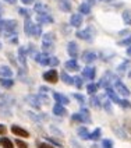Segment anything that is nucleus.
I'll use <instances>...</instances> for the list:
<instances>
[{
  "label": "nucleus",
  "instance_id": "f257e3e1",
  "mask_svg": "<svg viewBox=\"0 0 131 148\" xmlns=\"http://www.w3.org/2000/svg\"><path fill=\"white\" fill-rule=\"evenodd\" d=\"M55 42H56V34L55 32H46L42 39V49L46 55L52 53L55 50Z\"/></svg>",
  "mask_w": 131,
  "mask_h": 148
},
{
  "label": "nucleus",
  "instance_id": "f03ea898",
  "mask_svg": "<svg viewBox=\"0 0 131 148\" xmlns=\"http://www.w3.org/2000/svg\"><path fill=\"white\" fill-rule=\"evenodd\" d=\"M16 29H17V21L14 20H4V29H3V34L4 35H13L16 34Z\"/></svg>",
  "mask_w": 131,
  "mask_h": 148
},
{
  "label": "nucleus",
  "instance_id": "7ed1b4c3",
  "mask_svg": "<svg viewBox=\"0 0 131 148\" xmlns=\"http://www.w3.org/2000/svg\"><path fill=\"white\" fill-rule=\"evenodd\" d=\"M43 80L48 82H52V84H55V82H57L59 80V74L56 70H49V71H45L43 73Z\"/></svg>",
  "mask_w": 131,
  "mask_h": 148
},
{
  "label": "nucleus",
  "instance_id": "20e7f679",
  "mask_svg": "<svg viewBox=\"0 0 131 148\" xmlns=\"http://www.w3.org/2000/svg\"><path fill=\"white\" fill-rule=\"evenodd\" d=\"M27 56H28L27 48L20 46V48H18V62L21 63V66L24 67V69H27Z\"/></svg>",
  "mask_w": 131,
  "mask_h": 148
},
{
  "label": "nucleus",
  "instance_id": "39448f33",
  "mask_svg": "<svg viewBox=\"0 0 131 148\" xmlns=\"http://www.w3.org/2000/svg\"><path fill=\"white\" fill-rule=\"evenodd\" d=\"M11 132L14 133L16 136H20V137H29V133L27 132V130H24L23 127H20V126H17V124H13L11 126Z\"/></svg>",
  "mask_w": 131,
  "mask_h": 148
},
{
  "label": "nucleus",
  "instance_id": "423d86ee",
  "mask_svg": "<svg viewBox=\"0 0 131 148\" xmlns=\"http://www.w3.org/2000/svg\"><path fill=\"white\" fill-rule=\"evenodd\" d=\"M25 101L32 108H35V109H39V108H41V102H39L38 97H35V95H28V97L25 98Z\"/></svg>",
  "mask_w": 131,
  "mask_h": 148
},
{
  "label": "nucleus",
  "instance_id": "0eeeda50",
  "mask_svg": "<svg viewBox=\"0 0 131 148\" xmlns=\"http://www.w3.org/2000/svg\"><path fill=\"white\" fill-rule=\"evenodd\" d=\"M31 36H33L35 39L42 36V27H41V24H32V28H31Z\"/></svg>",
  "mask_w": 131,
  "mask_h": 148
},
{
  "label": "nucleus",
  "instance_id": "6e6552de",
  "mask_svg": "<svg viewBox=\"0 0 131 148\" xmlns=\"http://www.w3.org/2000/svg\"><path fill=\"white\" fill-rule=\"evenodd\" d=\"M38 21L39 24H52L53 23V17L49 16V14H38Z\"/></svg>",
  "mask_w": 131,
  "mask_h": 148
},
{
  "label": "nucleus",
  "instance_id": "1a4fd4ad",
  "mask_svg": "<svg viewBox=\"0 0 131 148\" xmlns=\"http://www.w3.org/2000/svg\"><path fill=\"white\" fill-rule=\"evenodd\" d=\"M73 120H84L85 123H88L89 122V117H88V112L85 110V109H82V112H81V115H74L73 116Z\"/></svg>",
  "mask_w": 131,
  "mask_h": 148
},
{
  "label": "nucleus",
  "instance_id": "9d476101",
  "mask_svg": "<svg viewBox=\"0 0 131 148\" xmlns=\"http://www.w3.org/2000/svg\"><path fill=\"white\" fill-rule=\"evenodd\" d=\"M53 98L56 99V103H60V105L68 103V98H66L64 95H61V94H59V92H53Z\"/></svg>",
  "mask_w": 131,
  "mask_h": 148
},
{
  "label": "nucleus",
  "instance_id": "9b49d317",
  "mask_svg": "<svg viewBox=\"0 0 131 148\" xmlns=\"http://www.w3.org/2000/svg\"><path fill=\"white\" fill-rule=\"evenodd\" d=\"M0 75L1 77H6V78H10L13 77V71L8 66H0Z\"/></svg>",
  "mask_w": 131,
  "mask_h": 148
},
{
  "label": "nucleus",
  "instance_id": "f8f14e48",
  "mask_svg": "<svg viewBox=\"0 0 131 148\" xmlns=\"http://www.w3.org/2000/svg\"><path fill=\"white\" fill-rule=\"evenodd\" d=\"M53 113L56 116H64L66 115V109L63 105H60V103H56L55 106H53Z\"/></svg>",
  "mask_w": 131,
  "mask_h": 148
},
{
  "label": "nucleus",
  "instance_id": "ddd939ff",
  "mask_svg": "<svg viewBox=\"0 0 131 148\" xmlns=\"http://www.w3.org/2000/svg\"><path fill=\"white\" fill-rule=\"evenodd\" d=\"M0 147L3 148H14V144L6 137H0Z\"/></svg>",
  "mask_w": 131,
  "mask_h": 148
},
{
  "label": "nucleus",
  "instance_id": "4468645a",
  "mask_svg": "<svg viewBox=\"0 0 131 148\" xmlns=\"http://www.w3.org/2000/svg\"><path fill=\"white\" fill-rule=\"evenodd\" d=\"M59 64V59L55 58V56H50V58H48L46 60H45V63H43V66H57Z\"/></svg>",
  "mask_w": 131,
  "mask_h": 148
},
{
  "label": "nucleus",
  "instance_id": "2eb2a0df",
  "mask_svg": "<svg viewBox=\"0 0 131 148\" xmlns=\"http://www.w3.org/2000/svg\"><path fill=\"white\" fill-rule=\"evenodd\" d=\"M0 85L4 87V88H11L14 85V81L10 80V78H0Z\"/></svg>",
  "mask_w": 131,
  "mask_h": 148
},
{
  "label": "nucleus",
  "instance_id": "dca6fc26",
  "mask_svg": "<svg viewBox=\"0 0 131 148\" xmlns=\"http://www.w3.org/2000/svg\"><path fill=\"white\" fill-rule=\"evenodd\" d=\"M67 49H68V55H71L73 58L77 56V46H75L74 42H70V43H68V48H67Z\"/></svg>",
  "mask_w": 131,
  "mask_h": 148
},
{
  "label": "nucleus",
  "instance_id": "f3484780",
  "mask_svg": "<svg viewBox=\"0 0 131 148\" xmlns=\"http://www.w3.org/2000/svg\"><path fill=\"white\" fill-rule=\"evenodd\" d=\"M31 28H32V23H31V20L28 18L27 21H25V25H24V32L28 35V36H31Z\"/></svg>",
  "mask_w": 131,
  "mask_h": 148
},
{
  "label": "nucleus",
  "instance_id": "a211bd4d",
  "mask_svg": "<svg viewBox=\"0 0 131 148\" xmlns=\"http://www.w3.org/2000/svg\"><path fill=\"white\" fill-rule=\"evenodd\" d=\"M60 78H61V80H63V81H64L66 84H73V82H74L73 77H70V75H68L67 73H64V71L60 74Z\"/></svg>",
  "mask_w": 131,
  "mask_h": 148
},
{
  "label": "nucleus",
  "instance_id": "6ab92c4d",
  "mask_svg": "<svg viewBox=\"0 0 131 148\" xmlns=\"http://www.w3.org/2000/svg\"><path fill=\"white\" fill-rule=\"evenodd\" d=\"M38 14H45L46 13V6H43L41 3H38V4H35V8H33Z\"/></svg>",
  "mask_w": 131,
  "mask_h": 148
},
{
  "label": "nucleus",
  "instance_id": "aec40b11",
  "mask_svg": "<svg viewBox=\"0 0 131 148\" xmlns=\"http://www.w3.org/2000/svg\"><path fill=\"white\" fill-rule=\"evenodd\" d=\"M18 13H20V16H23L25 17L27 20L31 17V11L28 10V8H24V7H21V8H18Z\"/></svg>",
  "mask_w": 131,
  "mask_h": 148
},
{
  "label": "nucleus",
  "instance_id": "412c9836",
  "mask_svg": "<svg viewBox=\"0 0 131 148\" xmlns=\"http://www.w3.org/2000/svg\"><path fill=\"white\" fill-rule=\"evenodd\" d=\"M66 69L67 70H77L78 66H77V63L74 60H70V62H66Z\"/></svg>",
  "mask_w": 131,
  "mask_h": 148
},
{
  "label": "nucleus",
  "instance_id": "4be33fe9",
  "mask_svg": "<svg viewBox=\"0 0 131 148\" xmlns=\"http://www.w3.org/2000/svg\"><path fill=\"white\" fill-rule=\"evenodd\" d=\"M80 24H81V17L77 16V14L71 17V25H74V27H78Z\"/></svg>",
  "mask_w": 131,
  "mask_h": 148
},
{
  "label": "nucleus",
  "instance_id": "5701e85b",
  "mask_svg": "<svg viewBox=\"0 0 131 148\" xmlns=\"http://www.w3.org/2000/svg\"><path fill=\"white\" fill-rule=\"evenodd\" d=\"M87 133H88V132H87L85 129H80V130H78V134H80V137H81V138H84V140H87V138L89 137V136H88Z\"/></svg>",
  "mask_w": 131,
  "mask_h": 148
},
{
  "label": "nucleus",
  "instance_id": "b1692460",
  "mask_svg": "<svg viewBox=\"0 0 131 148\" xmlns=\"http://www.w3.org/2000/svg\"><path fill=\"white\" fill-rule=\"evenodd\" d=\"M16 144L18 148H28V144L24 143V141H21V140H16Z\"/></svg>",
  "mask_w": 131,
  "mask_h": 148
},
{
  "label": "nucleus",
  "instance_id": "393cba45",
  "mask_svg": "<svg viewBox=\"0 0 131 148\" xmlns=\"http://www.w3.org/2000/svg\"><path fill=\"white\" fill-rule=\"evenodd\" d=\"M60 6H61V8H63L64 11H68V10H70V4H67V3H64L63 0H60Z\"/></svg>",
  "mask_w": 131,
  "mask_h": 148
},
{
  "label": "nucleus",
  "instance_id": "a878e982",
  "mask_svg": "<svg viewBox=\"0 0 131 148\" xmlns=\"http://www.w3.org/2000/svg\"><path fill=\"white\" fill-rule=\"evenodd\" d=\"M84 74L88 77V78H93V70H89V69H87L85 71H84Z\"/></svg>",
  "mask_w": 131,
  "mask_h": 148
},
{
  "label": "nucleus",
  "instance_id": "bb28decb",
  "mask_svg": "<svg viewBox=\"0 0 131 148\" xmlns=\"http://www.w3.org/2000/svg\"><path fill=\"white\" fill-rule=\"evenodd\" d=\"M117 87H119V91H120V92H121V94H124V95H128V91L126 90V87H123V85H121V84H119V85H117Z\"/></svg>",
  "mask_w": 131,
  "mask_h": 148
},
{
  "label": "nucleus",
  "instance_id": "cd10ccee",
  "mask_svg": "<svg viewBox=\"0 0 131 148\" xmlns=\"http://www.w3.org/2000/svg\"><path fill=\"white\" fill-rule=\"evenodd\" d=\"M6 132H7L6 126H4V124H0V134L3 136V134H6Z\"/></svg>",
  "mask_w": 131,
  "mask_h": 148
},
{
  "label": "nucleus",
  "instance_id": "c85d7f7f",
  "mask_svg": "<svg viewBox=\"0 0 131 148\" xmlns=\"http://www.w3.org/2000/svg\"><path fill=\"white\" fill-rule=\"evenodd\" d=\"M99 133H100V130H95V133H93V134H92V136H91V138H93V140H96V138H98L99 137Z\"/></svg>",
  "mask_w": 131,
  "mask_h": 148
},
{
  "label": "nucleus",
  "instance_id": "c756f323",
  "mask_svg": "<svg viewBox=\"0 0 131 148\" xmlns=\"http://www.w3.org/2000/svg\"><path fill=\"white\" fill-rule=\"evenodd\" d=\"M38 148H53V147H52V145H49V144L41 143V144H38Z\"/></svg>",
  "mask_w": 131,
  "mask_h": 148
},
{
  "label": "nucleus",
  "instance_id": "7c9ffc66",
  "mask_svg": "<svg viewBox=\"0 0 131 148\" xmlns=\"http://www.w3.org/2000/svg\"><path fill=\"white\" fill-rule=\"evenodd\" d=\"M46 140H48V141H52V143H53V144H56L57 147H63V144H60V143H57V141H56V140H53V138H46Z\"/></svg>",
  "mask_w": 131,
  "mask_h": 148
},
{
  "label": "nucleus",
  "instance_id": "2f4dec72",
  "mask_svg": "<svg viewBox=\"0 0 131 148\" xmlns=\"http://www.w3.org/2000/svg\"><path fill=\"white\" fill-rule=\"evenodd\" d=\"M95 90H96V87L95 85H88V92H95Z\"/></svg>",
  "mask_w": 131,
  "mask_h": 148
},
{
  "label": "nucleus",
  "instance_id": "473e14b6",
  "mask_svg": "<svg viewBox=\"0 0 131 148\" xmlns=\"http://www.w3.org/2000/svg\"><path fill=\"white\" fill-rule=\"evenodd\" d=\"M3 29H4V20H0V34L3 32Z\"/></svg>",
  "mask_w": 131,
  "mask_h": 148
},
{
  "label": "nucleus",
  "instance_id": "72a5a7b5",
  "mask_svg": "<svg viewBox=\"0 0 131 148\" xmlns=\"http://www.w3.org/2000/svg\"><path fill=\"white\" fill-rule=\"evenodd\" d=\"M109 94H110V97H112V99H113V101H116V102H119V99H117V97H116V95L113 94V92H112V91H109Z\"/></svg>",
  "mask_w": 131,
  "mask_h": 148
},
{
  "label": "nucleus",
  "instance_id": "f704fd0d",
  "mask_svg": "<svg viewBox=\"0 0 131 148\" xmlns=\"http://www.w3.org/2000/svg\"><path fill=\"white\" fill-rule=\"evenodd\" d=\"M74 97H75V98L78 99V101H80V102H81V103H82V102H84V98H82L81 95H78V94H74Z\"/></svg>",
  "mask_w": 131,
  "mask_h": 148
},
{
  "label": "nucleus",
  "instance_id": "c9c22d12",
  "mask_svg": "<svg viewBox=\"0 0 131 148\" xmlns=\"http://www.w3.org/2000/svg\"><path fill=\"white\" fill-rule=\"evenodd\" d=\"M80 10H81L82 13H88V7H87V6H81V7H80Z\"/></svg>",
  "mask_w": 131,
  "mask_h": 148
},
{
  "label": "nucleus",
  "instance_id": "e433bc0d",
  "mask_svg": "<svg viewBox=\"0 0 131 148\" xmlns=\"http://www.w3.org/2000/svg\"><path fill=\"white\" fill-rule=\"evenodd\" d=\"M48 91H49V88H48V87H41V92H42V94H45V92L48 94Z\"/></svg>",
  "mask_w": 131,
  "mask_h": 148
},
{
  "label": "nucleus",
  "instance_id": "4c0bfd02",
  "mask_svg": "<svg viewBox=\"0 0 131 148\" xmlns=\"http://www.w3.org/2000/svg\"><path fill=\"white\" fill-rule=\"evenodd\" d=\"M21 1H23L24 4H32L33 3V0H21Z\"/></svg>",
  "mask_w": 131,
  "mask_h": 148
},
{
  "label": "nucleus",
  "instance_id": "58836bf2",
  "mask_svg": "<svg viewBox=\"0 0 131 148\" xmlns=\"http://www.w3.org/2000/svg\"><path fill=\"white\" fill-rule=\"evenodd\" d=\"M6 3H8V4H16L17 3V0H4Z\"/></svg>",
  "mask_w": 131,
  "mask_h": 148
},
{
  "label": "nucleus",
  "instance_id": "ea45409f",
  "mask_svg": "<svg viewBox=\"0 0 131 148\" xmlns=\"http://www.w3.org/2000/svg\"><path fill=\"white\" fill-rule=\"evenodd\" d=\"M75 84H77V85H78V87H81L82 81H81V80H80V78H77V80H75Z\"/></svg>",
  "mask_w": 131,
  "mask_h": 148
},
{
  "label": "nucleus",
  "instance_id": "a19ab883",
  "mask_svg": "<svg viewBox=\"0 0 131 148\" xmlns=\"http://www.w3.org/2000/svg\"><path fill=\"white\" fill-rule=\"evenodd\" d=\"M84 59H85L87 62H89V60H92V59H93V56H84Z\"/></svg>",
  "mask_w": 131,
  "mask_h": 148
},
{
  "label": "nucleus",
  "instance_id": "79ce46f5",
  "mask_svg": "<svg viewBox=\"0 0 131 148\" xmlns=\"http://www.w3.org/2000/svg\"><path fill=\"white\" fill-rule=\"evenodd\" d=\"M3 14V7H1V4H0V16Z\"/></svg>",
  "mask_w": 131,
  "mask_h": 148
},
{
  "label": "nucleus",
  "instance_id": "37998d69",
  "mask_svg": "<svg viewBox=\"0 0 131 148\" xmlns=\"http://www.w3.org/2000/svg\"><path fill=\"white\" fill-rule=\"evenodd\" d=\"M0 49H1V42H0Z\"/></svg>",
  "mask_w": 131,
  "mask_h": 148
}]
</instances>
